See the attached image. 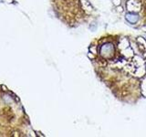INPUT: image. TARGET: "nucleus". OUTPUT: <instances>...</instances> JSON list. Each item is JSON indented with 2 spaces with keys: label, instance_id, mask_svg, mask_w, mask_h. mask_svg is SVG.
Masks as SVG:
<instances>
[{
  "label": "nucleus",
  "instance_id": "1",
  "mask_svg": "<svg viewBox=\"0 0 146 137\" xmlns=\"http://www.w3.org/2000/svg\"><path fill=\"white\" fill-rule=\"evenodd\" d=\"M114 52H115V49L114 46L111 43H106L103 46H102V48L100 49V56L104 59H111L113 57Z\"/></svg>",
  "mask_w": 146,
  "mask_h": 137
},
{
  "label": "nucleus",
  "instance_id": "2",
  "mask_svg": "<svg viewBox=\"0 0 146 137\" xmlns=\"http://www.w3.org/2000/svg\"><path fill=\"white\" fill-rule=\"evenodd\" d=\"M126 19L129 21L130 23H132V24H134L139 19V17L138 15H136V14H132V13H129L126 15Z\"/></svg>",
  "mask_w": 146,
  "mask_h": 137
}]
</instances>
